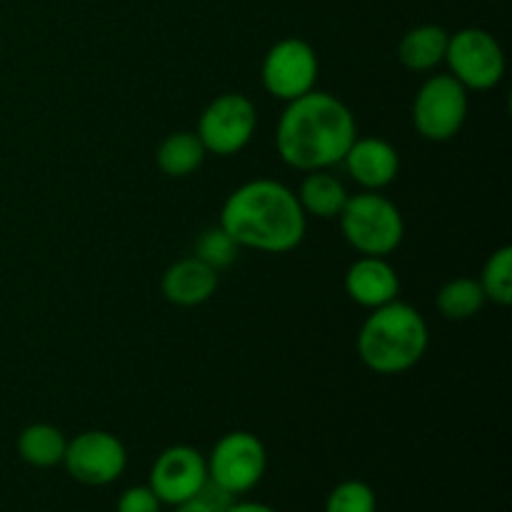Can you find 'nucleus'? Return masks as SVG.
Here are the masks:
<instances>
[{"label": "nucleus", "instance_id": "nucleus-1", "mask_svg": "<svg viewBox=\"0 0 512 512\" xmlns=\"http://www.w3.org/2000/svg\"><path fill=\"white\" fill-rule=\"evenodd\" d=\"M355 138L353 110L338 95L310 90L285 103L275 128V150L288 168L313 173L343 163Z\"/></svg>", "mask_w": 512, "mask_h": 512}, {"label": "nucleus", "instance_id": "nucleus-2", "mask_svg": "<svg viewBox=\"0 0 512 512\" xmlns=\"http://www.w3.org/2000/svg\"><path fill=\"white\" fill-rule=\"evenodd\" d=\"M218 225L238 243V248L283 255L305 240L308 215L288 185L255 178L225 198Z\"/></svg>", "mask_w": 512, "mask_h": 512}, {"label": "nucleus", "instance_id": "nucleus-3", "mask_svg": "<svg viewBox=\"0 0 512 512\" xmlns=\"http://www.w3.org/2000/svg\"><path fill=\"white\" fill-rule=\"evenodd\" d=\"M428 345L430 333L423 313L400 298L370 310L355 340L363 365L378 375L408 373L425 358Z\"/></svg>", "mask_w": 512, "mask_h": 512}, {"label": "nucleus", "instance_id": "nucleus-4", "mask_svg": "<svg viewBox=\"0 0 512 512\" xmlns=\"http://www.w3.org/2000/svg\"><path fill=\"white\" fill-rule=\"evenodd\" d=\"M345 243L360 255L388 258L405 238V220L398 205L380 195V190H363L350 195L338 215Z\"/></svg>", "mask_w": 512, "mask_h": 512}, {"label": "nucleus", "instance_id": "nucleus-5", "mask_svg": "<svg viewBox=\"0 0 512 512\" xmlns=\"http://www.w3.org/2000/svg\"><path fill=\"white\" fill-rule=\"evenodd\" d=\"M470 113V90L450 73L430 75L413 100V125L420 138L448 143L463 130Z\"/></svg>", "mask_w": 512, "mask_h": 512}, {"label": "nucleus", "instance_id": "nucleus-6", "mask_svg": "<svg viewBox=\"0 0 512 512\" xmlns=\"http://www.w3.org/2000/svg\"><path fill=\"white\" fill-rule=\"evenodd\" d=\"M205 463H208V480L238 498L258 488L268 468V450L258 435L248 430H233L213 445Z\"/></svg>", "mask_w": 512, "mask_h": 512}, {"label": "nucleus", "instance_id": "nucleus-7", "mask_svg": "<svg viewBox=\"0 0 512 512\" xmlns=\"http://www.w3.org/2000/svg\"><path fill=\"white\" fill-rule=\"evenodd\" d=\"M258 128L255 103L243 93H223L205 105L198 120V138L208 155L230 158L248 148Z\"/></svg>", "mask_w": 512, "mask_h": 512}, {"label": "nucleus", "instance_id": "nucleus-8", "mask_svg": "<svg viewBox=\"0 0 512 512\" xmlns=\"http://www.w3.org/2000/svg\"><path fill=\"white\" fill-rule=\"evenodd\" d=\"M445 63L465 90H490L505 78V50L493 33L463 28L450 35Z\"/></svg>", "mask_w": 512, "mask_h": 512}, {"label": "nucleus", "instance_id": "nucleus-9", "mask_svg": "<svg viewBox=\"0 0 512 512\" xmlns=\"http://www.w3.org/2000/svg\"><path fill=\"white\" fill-rule=\"evenodd\" d=\"M320 75V60L313 45L303 38H283L265 53L260 65L263 88L273 98L290 103L300 95L315 90Z\"/></svg>", "mask_w": 512, "mask_h": 512}, {"label": "nucleus", "instance_id": "nucleus-10", "mask_svg": "<svg viewBox=\"0 0 512 512\" xmlns=\"http://www.w3.org/2000/svg\"><path fill=\"white\" fill-rule=\"evenodd\" d=\"M128 450L118 435L108 430H85L68 440L63 468L70 478L88 488H103L125 473Z\"/></svg>", "mask_w": 512, "mask_h": 512}, {"label": "nucleus", "instance_id": "nucleus-11", "mask_svg": "<svg viewBox=\"0 0 512 512\" xmlns=\"http://www.w3.org/2000/svg\"><path fill=\"white\" fill-rule=\"evenodd\" d=\"M208 483V463L190 445H173L155 458L148 485L163 505H178L195 498Z\"/></svg>", "mask_w": 512, "mask_h": 512}, {"label": "nucleus", "instance_id": "nucleus-12", "mask_svg": "<svg viewBox=\"0 0 512 512\" xmlns=\"http://www.w3.org/2000/svg\"><path fill=\"white\" fill-rule=\"evenodd\" d=\"M340 165H345L350 178L363 190H383L398 178L400 153L390 140L378 138V135H370V138L358 135Z\"/></svg>", "mask_w": 512, "mask_h": 512}, {"label": "nucleus", "instance_id": "nucleus-13", "mask_svg": "<svg viewBox=\"0 0 512 512\" xmlns=\"http://www.w3.org/2000/svg\"><path fill=\"white\" fill-rule=\"evenodd\" d=\"M345 293L360 308L375 310L398 300L400 275L388 258L360 255L345 273Z\"/></svg>", "mask_w": 512, "mask_h": 512}, {"label": "nucleus", "instance_id": "nucleus-14", "mask_svg": "<svg viewBox=\"0 0 512 512\" xmlns=\"http://www.w3.org/2000/svg\"><path fill=\"white\" fill-rule=\"evenodd\" d=\"M163 298L178 308H198L208 303L218 290V270L205 265L203 260L190 255L170 265L160 280Z\"/></svg>", "mask_w": 512, "mask_h": 512}, {"label": "nucleus", "instance_id": "nucleus-15", "mask_svg": "<svg viewBox=\"0 0 512 512\" xmlns=\"http://www.w3.org/2000/svg\"><path fill=\"white\" fill-rule=\"evenodd\" d=\"M450 33L443 25H415L400 38L398 60L410 73H428L445 63V50H448Z\"/></svg>", "mask_w": 512, "mask_h": 512}, {"label": "nucleus", "instance_id": "nucleus-16", "mask_svg": "<svg viewBox=\"0 0 512 512\" xmlns=\"http://www.w3.org/2000/svg\"><path fill=\"white\" fill-rule=\"evenodd\" d=\"M295 195H298L305 215L318 220L338 218L350 198L343 180L338 175L328 173V170H313V173L305 175Z\"/></svg>", "mask_w": 512, "mask_h": 512}, {"label": "nucleus", "instance_id": "nucleus-17", "mask_svg": "<svg viewBox=\"0 0 512 512\" xmlns=\"http://www.w3.org/2000/svg\"><path fill=\"white\" fill-rule=\"evenodd\" d=\"M205 158H208V150L193 130H175V133L165 135L163 143L158 145V153H155L160 173L168 175V178L195 175L203 168Z\"/></svg>", "mask_w": 512, "mask_h": 512}, {"label": "nucleus", "instance_id": "nucleus-18", "mask_svg": "<svg viewBox=\"0 0 512 512\" xmlns=\"http://www.w3.org/2000/svg\"><path fill=\"white\" fill-rule=\"evenodd\" d=\"M65 448H68V438L63 435V430L50 423H33L20 430L18 435L20 460L40 470L63 465Z\"/></svg>", "mask_w": 512, "mask_h": 512}, {"label": "nucleus", "instance_id": "nucleus-19", "mask_svg": "<svg viewBox=\"0 0 512 512\" xmlns=\"http://www.w3.org/2000/svg\"><path fill=\"white\" fill-rule=\"evenodd\" d=\"M488 303L483 288H480L478 280L473 278H453L438 290V313L445 320H455V323H463V320L475 318V315L483 310V305Z\"/></svg>", "mask_w": 512, "mask_h": 512}, {"label": "nucleus", "instance_id": "nucleus-20", "mask_svg": "<svg viewBox=\"0 0 512 512\" xmlns=\"http://www.w3.org/2000/svg\"><path fill=\"white\" fill-rule=\"evenodd\" d=\"M478 283L490 303L508 308L512 303V248L510 245H503V248L493 250V253L488 255Z\"/></svg>", "mask_w": 512, "mask_h": 512}, {"label": "nucleus", "instance_id": "nucleus-21", "mask_svg": "<svg viewBox=\"0 0 512 512\" xmlns=\"http://www.w3.org/2000/svg\"><path fill=\"white\" fill-rule=\"evenodd\" d=\"M325 512H378V495L363 480H345L330 490Z\"/></svg>", "mask_w": 512, "mask_h": 512}, {"label": "nucleus", "instance_id": "nucleus-22", "mask_svg": "<svg viewBox=\"0 0 512 512\" xmlns=\"http://www.w3.org/2000/svg\"><path fill=\"white\" fill-rule=\"evenodd\" d=\"M238 250H240L238 243H235V240L230 238L223 228H220V225H215V228H208L200 233L193 255L220 273V270L230 268V265L235 263V258H238Z\"/></svg>", "mask_w": 512, "mask_h": 512}, {"label": "nucleus", "instance_id": "nucleus-23", "mask_svg": "<svg viewBox=\"0 0 512 512\" xmlns=\"http://www.w3.org/2000/svg\"><path fill=\"white\" fill-rule=\"evenodd\" d=\"M163 503L158 495L150 490V485H133V488L123 490L118 498V512H160Z\"/></svg>", "mask_w": 512, "mask_h": 512}, {"label": "nucleus", "instance_id": "nucleus-24", "mask_svg": "<svg viewBox=\"0 0 512 512\" xmlns=\"http://www.w3.org/2000/svg\"><path fill=\"white\" fill-rule=\"evenodd\" d=\"M173 508H175V512H213V508H210V505L205 503V500L200 498V495H195V498L185 500V503L173 505Z\"/></svg>", "mask_w": 512, "mask_h": 512}, {"label": "nucleus", "instance_id": "nucleus-25", "mask_svg": "<svg viewBox=\"0 0 512 512\" xmlns=\"http://www.w3.org/2000/svg\"><path fill=\"white\" fill-rule=\"evenodd\" d=\"M225 512H278V510L270 508V505L265 503H248V500H245V503H233Z\"/></svg>", "mask_w": 512, "mask_h": 512}]
</instances>
